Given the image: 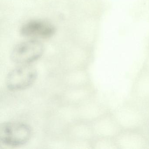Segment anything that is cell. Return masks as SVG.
Returning a JSON list of instances; mask_svg holds the SVG:
<instances>
[{"mask_svg": "<svg viewBox=\"0 0 149 149\" xmlns=\"http://www.w3.org/2000/svg\"><path fill=\"white\" fill-rule=\"evenodd\" d=\"M43 45L36 40H29L15 47L11 53L12 61L18 64H29L39 59L43 54Z\"/></svg>", "mask_w": 149, "mask_h": 149, "instance_id": "cell-4", "label": "cell"}, {"mask_svg": "<svg viewBox=\"0 0 149 149\" xmlns=\"http://www.w3.org/2000/svg\"><path fill=\"white\" fill-rule=\"evenodd\" d=\"M32 135L30 127L20 122H11L1 125L0 128V140L4 144L18 146L25 144Z\"/></svg>", "mask_w": 149, "mask_h": 149, "instance_id": "cell-2", "label": "cell"}, {"mask_svg": "<svg viewBox=\"0 0 149 149\" xmlns=\"http://www.w3.org/2000/svg\"><path fill=\"white\" fill-rule=\"evenodd\" d=\"M115 139L118 149H149V137L144 130H122Z\"/></svg>", "mask_w": 149, "mask_h": 149, "instance_id": "cell-6", "label": "cell"}, {"mask_svg": "<svg viewBox=\"0 0 149 149\" xmlns=\"http://www.w3.org/2000/svg\"><path fill=\"white\" fill-rule=\"evenodd\" d=\"M37 72L30 64H23L13 70L8 75L6 85L11 90L25 89L32 85L36 80Z\"/></svg>", "mask_w": 149, "mask_h": 149, "instance_id": "cell-5", "label": "cell"}, {"mask_svg": "<svg viewBox=\"0 0 149 149\" xmlns=\"http://www.w3.org/2000/svg\"><path fill=\"white\" fill-rule=\"evenodd\" d=\"M54 26L49 22L41 20H33L26 22L21 28L22 35L33 39H47L55 33Z\"/></svg>", "mask_w": 149, "mask_h": 149, "instance_id": "cell-7", "label": "cell"}, {"mask_svg": "<svg viewBox=\"0 0 149 149\" xmlns=\"http://www.w3.org/2000/svg\"><path fill=\"white\" fill-rule=\"evenodd\" d=\"M100 128V137L115 138L122 130L110 111L101 117Z\"/></svg>", "mask_w": 149, "mask_h": 149, "instance_id": "cell-8", "label": "cell"}, {"mask_svg": "<svg viewBox=\"0 0 149 149\" xmlns=\"http://www.w3.org/2000/svg\"><path fill=\"white\" fill-rule=\"evenodd\" d=\"M110 111L122 130H145L149 125V116L146 111L131 99Z\"/></svg>", "mask_w": 149, "mask_h": 149, "instance_id": "cell-1", "label": "cell"}, {"mask_svg": "<svg viewBox=\"0 0 149 149\" xmlns=\"http://www.w3.org/2000/svg\"><path fill=\"white\" fill-rule=\"evenodd\" d=\"M98 142L100 148L103 149H118L115 138L100 137Z\"/></svg>", "mask_w": 149, "mask_h": 149, "instance_id": "cell-9", "label": "cell"}, {"mask_svg": "<svg viewBox=\"0 0 149 149\" xmlns=\"http://www.w3.org/2000/svg\"><path fill=\"white\" fill-rule=\"evenodd\" d=\"M130 99L142 107L149 116V64L145 63L132 85Z\"/></svg>", "mask_w": 149, "mask_h": 149, "instance_id": "cell-3", "label": "cell"}]
</instances>
